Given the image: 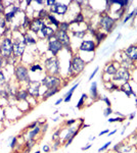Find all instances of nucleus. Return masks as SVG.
Returning <instances> with one entry per match:
<instances>
[{"instance_id": "nucleus-1", "label": "nucleus", "mask_w": 137, "mask_h": 153, "mask_svg": "<svg viewBox=\"0 0 137 153\" xmlns=\"http://www.w3.org/2000/svg\"><path fill=\"white\" fill-rule=\"evenodd\" d=\"M0 52L3 58H9L11 53H13V42L9 38H4L1 42Z\"/></svg>"}, {"instance_id": "nucleus-2", "label": "nucleus", "mask_w": 137, "mask_h": 153, "mask_svg": "<svg viewBox=\"0 0 137 153\" xmlns=\"http://www.w3.org/2000/svg\"><path fill=\"white\" fill-rule=\"evenodd\" d=\"M45 68H46L47 72L49 74H51L52 76L57 75V74H59V60L55 57H51V58L46 59V61H45Z\"/></svg>"}, {"instance_id": "nucleus-3", "label": "nucleus", "mask_w": 137, "mask_h": 153, "mask_svg": "<svg viewBox=\"0 0 137 153\" xmlns=\"http://www.w3.org/2000/svg\"><path fill=\"white\" fill-rule=\"evenodd\" d=\"M15 76H17V79L20 81V82H24V81H26V82L29 83L30 81H31L30 80L28 70L23 66H17V70H15Z\"/></svg>"}, {"instance_id": "nucleus-4", "label": "nucleus", "mask_w": 137, "mask_h": 153, "mask_svg": "<svg viewBox=\"0 0 137 153\" xmlns=\"http://www.w3.org/2000/svg\"><path fill=\"white\" fill-rule=\"evenodd\" d=\"M42 84L49 89V88H55L61 84V80L57 77H54V76H47L45 77L43 80H42Z\"/></svg>"}, {"instance_id": "nucleus-5", "label": "nucleus", "mask_w": 137, "mask_h": 153, "mask_svg": "<svg viewBox=\"0 0 137 153\" xmlns=\"http://www.w3.org/2000/svg\"><path fill=\"white\" fill-rule=\"evenodd\" d=\"M25 48H26V43L19 39H15V42H13V54L15 56L19 57V56H22L23 53H24Z\"/></svg>"}, {"instance_id": "nucleus-6", "label": "nucleus", "mask_w": 137, "mask_h": 153, "mask_svg": "<svg viewBox=\"0 0 137 153\" xmlns=\"http://www.w3.org/2000/svg\"><path fill=\"white\" fill-rule=\"evenodd\" d=\"M71 68H73L74 72H77V73H80L84 70L85 68V62H84L83 59H81L79 56H75L71 62Z\"/></svg>"}, {"instance_id": "nucleus-7", "label": "nucleus", "mask_w": 137, "mask_h": 153, "mask_svg": "<svg viewBox=\"0 0 137 153\" xmlns=\"http://www.w3.org/2000/svg\"><path fill=\"white\" fill-rule=\"evenodd\" d=\"M39 90H40V84L34 81H30L28 83V92L33 97H38L39 96Z\"/></svg>"}, {"instance_id": "nucleus-8", "label": "nucleus", "mask_w": 137, "mask_h": 153, "mask_svg": "<svg viewBox=\"0 0 137 153\" xmlns=\"http://www.w3.org/2000/svg\"><path fill=\"white\" fill-rule=\"evenodd\" d=\"M55 38H57V40L61 44V45L68 46V44H70V38H68L67 32L57 31V33H55Z\"/></svg>"}, {"instance_id": "nucleus-9", "label": "nucleus", "mask_w": 137, "mask_h": 153, "mask_svg": "<svg viewBox=\"0 0 137 153\" xmlns=\"http://www.w3.org/2000/svg\"><path fill=\"white\" fill-rule=\"evenodd\" d=\"M61 48H63V45H61L57 40H53V41L49 42L48 49H49V51L52 53V55H57L59 51H61Z\"/></svg>"}, {"instance_id": "nucleus-10", "label": "nucleus", "mask_w": 137, "mask_h": 153, "mask_svg": "<svg viewBox=\"0 0 137 153\" xmlns=\"http://www.w3.org/2000/svg\"><path fill=\"white\" fill-rule=\"evenodd\" d=\"M100 25H101V27H102L105 31L110 32V29H112V27L114 26V20L112 19V17L105 15V17H103L102 19H101Z\"/></svg>"}, {"instance_id": "nucleus-11", "label": "nucleus", "mask_w": 137, "mask_h": 153, "mask_svg": "<svg viewBox=\"0 0 137 153\" xmlns=\"http://www.w3.org/2000/svg\"><path fill=\"white\" fill-rule=\"evenodd\" d=\"M44 26L45 25H44V23L42 22V20H40V19H35V20L31 23V25H30V30L33 31L34 33H38L39 31H41V29L44 27Z\"/></svg>"}, {"instance_id": "nucleus-12", "label": "nucleus", "mask_w": 137, "mask_h": 153, "mask_svg": "<svg viewBox=\"0 0 137 153\" xmlns=\"http://www.w3.org/2000/svg\"><path fill=\"white\" fill-rule=\"evenodd\" d=\"M68 10V6L66 4H61V3H55L53 5V9L52 12H55L57 15H65Z\"/></svg>"}, {"instance_id": "nucleus-13", "label": "nucleus", "mask_w": 137, "mask_h": 153, "mask_svg": "<svg viewBox=\"0 0 137 153\" xmlns=\"http://www.w3.org/2000/svg\"><path fill=\"white\" fill-rule=\"evenodd\" d=\"M80 49L82 51H94L95 44L93 41H83L81 44Z\"/></svg>"}, {"instance_id": "nucleus-14", "label": "nucleus", "mask_w": 137, "mask_h": 153, "mask_svg": "<svg viewBox=\"0 0 137 153\" xmlns=\"http://www.w3.org/2000/svg\"><path fill=\"white\" fill-rule=\"evenodd\" d=\"M128 79H129V73L126 70L117 72V74L115 75V80L117 81H127Z\"/></svg>"}, {"instance_id": "nucleus-15", "label": "nucleus", "mask_w": 137, "mask_h": 153, "mask_svg": "<svg viewBox=\"0 0 137 153\" xmlns=\"http://www.w3.org/2000/svg\"><path fill=\"white\" fill-rule=\"evenodd\" d=\"M126 54L130 59L136 60L137 59V47L136 46H131L126 50Z\"/></svg>"}, {"instance_id": "nucleus-16", "label": "nucleus", "mask_w": 137, "mask_h": 153, "mask_svg": "<svg viewBox=\"0 0 137 153\" xmlns=\"http://www.w3.org/2000/svg\"><path fill=\"white\" fill-rule=\"evenodd\" d=\"M41 32H42V35H43V36L46 37V38H49V39L55 34V33H54V30H52L51 28L47 27V26H44V27L42 28Z\"/></svg>"}, {"instance_id": "nucleus-17", "label": "nucleus", "mask_w": 137, "mask_h": 153, "mask_svg": "<svg viewBox=\"0 0 137 153\" xmlns=\"http://www.w3.org/2000/svg\"><path fill=\"white\" fill-rule=\"evenodd\" d=\"M57 92H59V89H57V87L49 88V89H47V90H46V92L43 94V98H44V99H47V98L53 96V95L55 94V93H57Z\"/></svg>"}, {"instance_id": "nucleus-18", "label": "nucleus", "mask_w": 137, "mask_h": 153, "mask_svg": "<svg viewBox=\"0 0 137 153\" xmlns=\"http://www.w3.org/2000/svg\"><path fill=\"white\" fill-rule=\"evenodd\" d=\"M29 95V92L27 90H21L17 93V100H26Z\"/></svg>"}, {"instance_id": "nucleus-19", "label": "nucleus", "mask_w": 137, "mask_h": 153, "mask_svg": "<svg viewBox=\"0 0 137 153\" xmlns=\"http://www.w3.org/2000/svg\"><path fill=\"white\" fill-rule=\"evenodd\" d=\"M78 86H79V84H78V83H77L76 85L74 86L73 88H71V90H70L68 93H67V95H66V96H65V99H64V100H65V102H68V101H70V100H71L72 95H73L74 91L76 90V89H77V87H78Z\"/></svg>"}, {"instance_id": "nucleus-20", "label": "nucleus", "mask_w": 137, "mask_h": 153, "mask_svg": "<svg viewBox=\"0 0 137 153\" xmlns=\"http://www.w3.org/2000/svg\"><path fill=\"white\" fill-rule=\"evenodd\" d=\"M90 93H91V96H92V98H94V99H95V98L97 97V84H96V82H93V84L91 85Z\"/></svg>"}, {"instance_id": "nucleus-21", "label": "nucleus", "mask_w": 137, "mask_h": 153, "mask_svg": "<svg viewBox=\"0 0 137 153\" xmlns=\"http://www.w3.org/2000/svg\"><path fill=\"white\" fill-rule=\"evenodd\" d=\"M40 132V128L39 127H36L35 129H33L32 131L29 133V139L28 140H34V138L37 136V134Z\"/></svg>"}, {"instance_id": "nucleus-22", "label": "nucleus", "mask_w": 137, "mask_h": 153, "mask_svg": "<svg viewBox=\"0 0 137 153\" xmlns=\"http://www.w3.org/2000/svg\"><path fill=\"white\" fill-rule=\"evenodd\" d=\"M24 42L26 43V45H29V44H35L36 43V40H35L34 38H32L30 35H25Z\"/></svg>"}, {"instance_id": "nucleus-23", "label": "nucleus", "mask_w": 137, "mask_h": 153, "mask_svg": "<svg viewBox=\"0 0 137 153\" xmlns=\"http://www.w3.org/2000/svg\"><path fill=\"white\" fill-rule=\"evenodd\" d=\"M122 90L126 93V95H127V96H130V95H131V94H133L132 89H131L130 85H129V84H127V83H126L125 85H124V86H123V87H122Z\"/></svg>"}, {"instance_id": "nucleus-24", "label": "nucleus", "mask_w": 137, "mask_h": 153, "mask_svg": "<svg viewBox=\"0 0 137 153\" xmlns=\"http://www.w3.org/2000/svg\"><path fill=\"white\" fill-rule=\"evenodd\" d=\"M15 17V13L13 11H9L7 13H5L4 15V20L5 22H11L12 19Z\"/></svg>"}, {"instance_id": "nucleus-25", "label": "nucleus", "mask_w": 137, "mask_h": 153, "mask_svg": "<svg viewBox=\"0 0 137 153\" xmlns=\"http://www.w3.org/2000/svg\"><path fill=\"white\" fill-rule=\"evenodd\" d=\"M105 72H106V74H108V75H116V74H117V70H116V68L113 64H110V66L106 68Z\"/></svg>"}, {"instance_id": "nucleus-26", "label": "nucleus", "mask_w": 137, "mask_h": 153, "mask_svg": "<svg viewBox=\"0 0 137 153\" xmlns=\"http://www.w3.org/2000/svg\"><path fill=\"white\" fill-rule=\"evenodd\" d=\"M48 19H49L50 21H51V23L54 25V26H55V27H57V28L59 27V21H57V19H55V17H54L52 15H48Z\"/></svg>"}, {"instance_id": "nucleus-27", "label": "nucleus", "mask_w": 137, "mask_h": 153, "mask_svg": "<svg viewBox=\"0 0 137 153\" xmlns=\"http://www.w3.org/2000/svg\"><path fill=\"white\" fill-rule=\"evenodd\" d=\"M59 31H64V32H67L68 29V23H61L59 25Z\"/></svg>"}, {"instance_id": "nucleus-28", "label": "nucleus", "mask_w": 137, "mask_h": 153, "mask_svg": "<svg viewBox=\"0 0 137 153\" xmlns=\"http://www.w3.org/2000/svg\"><path fill=\"white\" fill-rule=\"evenodd\" d=\"M86 32L85 31H77V32H74V35L76 37H78V38H80V39H82L84 36H85Z\"/></svg>"}, {"instance_id": "nucleus-29", "label": "nucleus", "mask_w": 137, "mask_h": 153, "mask_svg": "<svg viewBox=\"0 0 137 153\" xmlns=\"http://www.w3.org/2000/svg\"><path fill=\"white\" fill-rule=\"evenodd\" d=\"M86 96H87V95H86V94H83V95H82V97H81V99L79 100V102H78V104H77V107H78V108H80V107L82 106V105H83V103H84V99H86Z\"/></svg>"}, {"instance_id": "nucleus-30", "label": "nucleus", "mask_w": 137, "mask_h": 153, "mask_svg": "<svg viewBox=\"0 0 137 153\" xmlns=\"http://www.w3.org/2000/svg\"><path fill=\"white\" fill-rule=\"evenodd\" d=\"M48 13H47L46 10H43L42 9L41 11L39 12V19L41 20V19H43V17H48Z\"/></svg>"}, {"instance_id": "nucleus-31", "label": "nucleus", "mask_w": 137, "mask_h": 153, "mask_svg": "<svg viewBox=\"0 0 137 153\" xmlns=\"http://www.w3.org/2000/svg\"><path fill=\"white\" fill-rule=\"evenodd\" d=\"M95 36H96V39H97L98 42H100L101 40H103V38L105 37L104 34H102V33H96Z\"/></svg>"}, {"instance_id": "nucleus-32", "label": "nucleus", "mask_w": 137, "mask_h": 153, "mask_svg": "<svg viewBox=\"0 0 137 153\" xmlns=\"http://www.w3.org/2000/svg\"><path fill=\"white\" fill-rule=\"evenodd\" d=\"M36 71H42V68L39 64H35V66H31V72H36Z\"/></svg>"}, {"instance_id": "nucleus-33", "label": "nucleus", "mask_w": 137, "mask_h": 153, "mask_svg": "<svg viewBox=\"0 0 137 153\" xmlns=\"http://www.w3.org/2000/svg\"><path fill=\"white\" fill-rule=\"evenodd\" d=\"M81 22H83V15H81V13H79V15L76 17L75 22H73V23H81Z\"/></svg>"}, {"instance_id": "nucleus-34", "label": "nucleus", "mask_w": 137, "mask_h": 153, "mask_svg": "<svg viewBox=\"0 0 137 153\" xmlns=\"http://www.w3.org/2000/svg\"><path fill=\"white\" fill-rule=\"evenodd\" d=\"M5 83V76L2 72H0V85H2Z\"/></svg>"}, {"instance_id": "nucleus-35", "label": "nucleus", "mask_w": 137, "mask_h": 153, "mask_svg": "<svg viewBox=\"0 0 137 153\" xmlns=\"http://www.w3.org/2000/svg\"><path fill=\"white\" fill-rule=\"evenodd\" d=\"M33 144H34V140H28V142H27V148H28V150H30V149L32 148L33 147Z\"/></svg>"}, {"instance_id": "nucleus-36", "label": "nucleus", "mask_w": 137, "mask_h": 153, "mask_svg": "<svg viewBox=\"0 0 137 153\" xmlns=\"http://www.w3.org/2000/svg\"><path fill=\"white\" fill-rule=\"evenodd\" d=\"M30 25H31V23H30L29 19H28L27 17H25V22H24V24H23V27L27 28L28 26H30Z\"/></svg>"}, {"instance_id": "nucleus-37", "label": "nucleus", "mask_w": 137, "mask_h": 153, "mask_svg": "<svg viewBox=\"0 0 137 153\" xmlns=\"http://www.w3.org/2000/svg\"><path fill=\"white\" fill-rule=\"evenodd\" d=\"M17 138H15V137H12L11 138V142H10V144H9V146L10 147H11V148H13V147H15V144H17Z\"/></svg>"}, {"instance_id": "nucleus-38", "label": "nucleus", "mask_w": 137, "mask_h": 153, "mask_svg": "<svg viewBox=\"0 0 137 153\" xmlns=\"http://www.w3.org/2000/svg\"><path fill=\"white\" fill-rule=\"evenodd\" d=\"M136 12H137V9L136 10H134V11H132V12H131V13H130V15H128V17H126V19H125V20H124V22H127V21H129L130 20V19H131V17H133V15H135V13H136Z\"/></svg>"}, {"instance_id": "nucleus-39", "label": "nucleus", "mask_w": 137, "mask_h": 153, "mask_svg": "<svg viewBox=\"0 0 137 153\" xmlns=\"http://www.w3.org/2000/svg\"><path fill=\"white\" fill-rule=\"evenodd\" d=\"M114 122H123L122 117H117V119H110L108 123H114Z\"/></svg>"}, {"instance_id": "nucleus-40", "label": "nucleus", "mask_w": 137, "mask_h": 153, "mask_svg": "<svg viewBox=\"0 0 137 153\" xmlns=\"http://www.w3.org/2000/svg\"><path fill=\"white\" fill-rule=\"evenodd\" d=\"M110 144H112V143H110V142H108V143L105 144V145H103L102 147H100V148L98 149V151H103V150H105V149L108 148V147L110 145Z\"/></svg>"}, {"instance_id": "nucleus-41", "label": "nucleus", "mask_w": 137, "mask_h": 153, "mask_svg": "<svg viewBox=\"0 0 137 153\" xmlns=\"http://www.w3.org/2000/svg\"><path fill=\"white\" fill-rule=\"evenodd\" d=\"M110 113H112V109H110V107H108V108L104 110V117H108V115H110Z\"/></svg>"}, {"instance_id": "nucleus-42", "label": "nucleus", "mask_w": 137, "mask_h": 153, "mask_svg": "<svg viewBox=\"0 0 137 153\" xmlns=\"http://www.w3.org/2000/svg\"><path fill=\"white\" fill-rule=\"evenodd\" d=\"M5 27V20L3 17H0V28Z\"/></svg>"}, {"instance_id": "nucleus-43", "label": "nucleus", "mask_w": 137, "mask_h": 153, "mask_svg": "<svg viewBox=\"0 0 137 153\" xmlns=\"http://www.w3.org/2000/svg\"><path fill=\"white\" fill-rule=\"evenodd\" d=\"M114 3H117V4L121 5V6H124V5H127V1H115Z\"/></svg>"}, {"instance_id": "nucleus-44", "label": "nucleus", "mask_w": 137, "mask_h": 153, "mask_svg": "<svg viewBox=\"0 0 137 153\" xmlns=\"http://www.w3.org/2000/svg\"><path fill=\"white\" fill-rule=\"evenodd\" d=\"M20 10H21V9H20V7H19V6H12V7H11V11H13L15 13L19 12Z\"/></svg>"}, {"instance_id": "nucleus-45", "label": "nucleus", "mask_w": 137, "mask_h": 153, "mask_svg": "<svg viewBox=\"0 0 137 153\" xmlns=\"http://www.w3.org/2000/svg\"><path fill=\"white\" fill-rule=\"evenodd\" d=\"M97 72H98V68H95V71L93 72L92 74H91L90 78H89V81H91V80H92V79H93V77H94V76L96 75V73H97Z\"/></svg>"}, {"instance_id": "nucleus-46", "label": "nucleus", "mask_w": 137, "mask_h": 153, "mask_svg": "<svg viewBox=\"0 0 137 153\" xmlns=\"http://www.w3.org/2000/svg\"><path fill=\"white\" fill-rule=\"evenodd\" d=\"M37 124H38V122H34V123H32V124L30 125L29 126V129H35L37 127Z\"/></svg>"}, {"instance_id": "nucleus-47", "label": "nucleus", "mask_w": 137, "mask_h": 153, "mask_svg": "<svg viewBox=\"0 0 137 153\" xmlns=\"http://www.w3.org/2000/svg\"><path fill=\"white\" fill-rule=\"evenodd\" d=\"M59 131L55 132V133H54V135H53V137H52V139H53V140H57V139L59 138Z\"/></svg>"}, {"instance_id": "nucleus-48", "label": "nucleus", "mask_w": 137, "mask_h": 153, "mask_svg": "<svg viewBox=\"0 0 137 153\" xmlns=\"http://www.w3.org/2000/svg\"><path fill=\"white\" fill-rule=\"evenodd\" d=\"M3 64H4V58H3L2 56H0V68H2Z\"/></svg>"}, {"instance_id": "nucleus-49", "label": "nucleus", "mask_w": 137, "mask_h": 153, "mask_svg": "<svg viewBox=\"0 0 137 153\" xmlns=\"http://www.w3.org/2000/svg\"><path fill=\"white\" fill-rule=\"evenodd\" d=\"M102 100H103V101L105 102V103H106V105H108V106L110 107V100H108V98H106V97H104V98H103Z\"/></svg>"}, {"instance_id": "nucleus-50", "label": "nucleus", "mask_w": 137, "mask_h": 153, "mask_svg": "<svg viewBox=\"0 0 137 153\" xmlns=\"http://www.w3.org/2000/svg\"><path fill=\"white\" fill-rule=\"evenodd\" d=\"M49 150H50V148H49V146H47V145H44V146H43V151H44V152H49Z\"/></svg>"}, {"instance_id": "nucleus-51", "label": "nucleus", "mask_w": 137, "mask_h": 153, "mask_svg": "<svg viewBox=\"0 0 137 153\" xmlns=\"http://www.w3.org/2000/svg\"><path fill=\"white\" fill-rule=\"evenodd\" d=\"M3 11H4V5L0 2V15H1V13H3Z\"/></svg>"}, {"instance_id": "nucleus-52", "label": "nucleus", "mask_w": 137, "mask_h": 153, "mask_svg": "<svg viewBox=\"0 0 137 153\" xmlns=\"http://www.w3.org/2000/svg\"><path fill=\"white\" fill-rule=\"evenodd\" d=\"M46 3H47V5H54L55 3H57V1H54V0L51 1V0H49V1H47Z\"/></svg>"}, {"instance_id": "nucleus-53", "label": "nucleus", "mask_w": 137, "mask_h": 153, "mask_svg": "<svg viewBox=\"0 0 137 153\" xmlns=\"http://www.w3.org/2000/svg\"><path fill=\"white\" fill-rule=\"evenodd\" d=\"M75 122H76L75 119H70V121H68V122H67V124H68V125H72V124H74Z\"/></svg>"}, {"instance_id": "nucleus-54", "label": "nucleus", "mask_w": 137, "mask_h": 153, "mask_svg": "<svg viewBox=\"0 0 137 153\" xmlns=\"http://www.w3.org/2000/svg\"><path fill=\"white\" fill-rule=\"evenodd\" d=\"M106 133H108V130H105V131L100 132V133H99V136H102V135H104V134H106Z\"/></svg>"}, {"instance_id": "nucleus-55", "label": "nucleus", "mask_w": 137, "mask_h": 153, "mask_svg": "<svg viewBox=\"0 0 137 153\" xmlns=\"http://www.w3.org/2000/svg\"><path fill=\"white\" fill-rule=\"evenodd\" d=\"M63 100H64V99H63V98H61V99H59L57 102H55V105H59V103H61V102H63Z\"/></svg>"}, {"instance_id": "nucleus-56", "label": "nucleus", "mask_w": 137, "mask_h": 153, "mask_svg": "<svg viewBox=\"0 0 137 153\" xmlns=\"http://www.w3.org/2000/svg\"><path fill=\"white\" fill-rule=\"evenodd\" d=\"M90 147H91V145H87L86 147H83V148H82V150H88Z\"/></svg>"}, {"instance_id": "nucleus-57", "label": "nucleus", "mask_w": 137, "mask_h": 153, "mask_svg": "<svg viewBox=\"0 0 137 153\" xmlns=\"http://www.w3.org/2000/svg\"><path fill=\"white\" fill-rule=\"evenodd\" d=\"M134 117H135V113H132V114H131V115H130V119H134Z\"/></svg>"}, {"instance_id": "nucleus-58", "label": "nucleus", "mask_w": 137, "mask_h": 153, "mask_svg": "<svg viewBox=\"0 0 137 153\" xmlns=\"http://www.w3.org/2000/svg\"><path fill=\"white\" fill-rule=\"evenodd\" d=\"M36 2H37V3H39V4H43V3H44L43 1H39V0H38V1H36Z\"/></svg>"}, {"instance_id": "nucleus-59", "label": "nucleus", "mask_w": 137, "mask_h": 153, "mask_svg": "<svg viewBox=\"0 0 137 153\" xmlns=\"http://www.w3.org/2000/svg\"><path fill=\"white\" fill-rule=\"evenodd\" d=\"M116 133V131H114V132H110V136H112V135H114V134H115Z\"/></svg>"}, {"instance_id": "nucleus-60", "label": "nucleus", "mask_w": 137, "mask_h": 153, "mask_svg": "<svg viewBox=\"0 0 137 153\" xmlns=\"http://www.w3.org/2000/svg\"><path fill=\"white\" fill-rule=\"evenodd\" d=\"M89 140H90V141H92V140H94V137H93V136H91L90 138H89Z\"/></svg>"}, {"instance_id": "nucleus-61", "label": "nucleus", "mask_w": 137, "mask_h": 153, "mask_svg": "<svg viewBox=\"0 0 137 153\" xmlns=\"http://www.w3.org/2000/svg\"><path fill=\"white\" fill-rule=\"evenodd\" d=\"M35 153H40V152H39V151H37V152H35Z\"/></svg>"}]
</instances>
